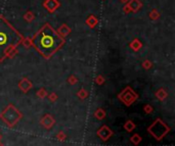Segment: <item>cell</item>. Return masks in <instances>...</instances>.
Instances as JSON below:
<instances>
[{
    "instance_id": "obj_2",
    "label": "cell",
    "mask_w": 175,
    "mask_h": 146,
    "mask_svg": "<svg viewBox=\"0 0 175 146\" xmlns=\"http://www.w3.org/2000/svg\"><path fill=\"white\" fill-rule=\"evenodd\" d=\"M22 41V36L6 20L0 16V60L4 59L10 50Z\"/></svg>"
},
{
    "instance_id": "obj_1",
    "label": "cell",
    "mask_w": 175,
    "mask_h": 146,
    "mask_svg": "<svg viewBox=\"0 0 175 146\" xmlns=\"http://www.w3.org/2000/svg\"><path fill=\"white\" fill-rule=\"evenodd\" d=\"M36 49L45 57H49L62 47L64 38L57 34L48 24H46L33 38Z\"/></svg>"
}]
</instances>
